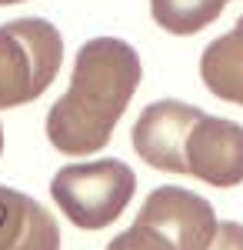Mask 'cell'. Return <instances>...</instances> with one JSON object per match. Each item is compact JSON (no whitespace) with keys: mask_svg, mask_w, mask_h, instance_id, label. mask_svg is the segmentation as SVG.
<instances>
[{"mask_svg":"<svg viewBox=\"0 0 243 250\" xmlns=\"http://www.w3.org/2000/svg\"><path fill=\"white\" fill-rule=\"evenodd\" d=\"M140 80H143V63L127 40H87L77 50L67 94L47 114L50 144L67 157H90L103 150Z\"/></svg>","mask_w":243,"mask_h":250,"instance_id":"6da1fadb","label":"cell"},{"mask_svg":"<svg viewBox=\"0 0 243 250\" xmlns=\"http://www.w3.org/2000/svg\"><path fill=\"white\" fill-rule=\"evenodd\" d=\"M63 37L50 20L20 17L0 27V110L37 100L60 74Z\"/></svg>","mask_w":243,"mask_h":250,"instance_id":"7a4b0ae2","label":"cell"},{"mask_svg":"<svg viewBox=\"0 0 243 250\" xmlns=\"http://www.w3.org/2000/svg\"><path fill=\"white\" fill-rule=\"evenodd\" d=\"M137 173L123 160L67 164L50 180V197L60 213L80 230H103L130 207Z\"/></svg>","mask_w":243,"mask_h":250,"instance_id":"3957f363","label":"cell"},{"mask_svg":"<svg viewBox=\"0 0 243 250\" xmlns=\"http://www.w3.org/2000/svg\"><path fill=\"white\" fill-rule=\"evenodd\" d=\"M137 224L157 230L173 250H206L217 233L213 204L183 187H157L147 193Z\"/></svg>","mask_w":243,"mask_h":250,"instance_id":"277c9868","label":"cell"},{"mask_svg":"<svg viewBox=\"0 0 243 250\" xmlns=\"http://www.w3.org/2000/svg\"><path fill=\"white\" fill-rule=\"evenodd\" d=\"M187 173L210 187L243 184V127L226 117L203 114L183 144Z\"/></svg>","mask_w":243,"mask_h":250,"instance_id":"5b68a950","label":"cell"},{"mask_svg":"<svg viewBox=\"0 0 243 250\" xmlns=\"http://www.w3.org/2000/svg\"><path fill=\"white\" fill-rule=\"evenodd\" d=\"M203 117L200 107H190L183 100H157L140 114L133 124V150L140 160H147L153 170H170V173H187L183 160V144L193 124Z\"/></svg>","mask_w":243,"mask_h":250,"instance_id":"8992f818","label":"cell"},{"mask_svg":"<svg viewBox=\"0 0 243 250\" xmlns=\"http://www.w3.org/2000/svg\"><path fill=\"white\" fill-rule=\"evenodd\" d=\"M0 250H60L54 213L34 197L0 184Z\"/></svg>","mask_w":243,"mask_h":250,"instance_id":"52a82bcc","label":"cell"},{"mask_svg":"<svg viewBox=\"0 0 243 250\" xmlns=\"http://www.w3.org/2000/svg\"><path fill=\"white\" fill-rule=\"evenodd\" d=\"M200 77L213 97L243 107V14L230 34L206 43L200 57Z\"/></svg>","mask_w":243,"mask_h":250,"instance_id":"ba28073f","label":"cell"},{"mask_svg":"<svg viewBox=\"0 0 243 250\" xmlns=\"http://www.w3.org/2000/svg\"><path fill=\"white\" fill-rule=\"evenodd\" d=\"M226 3L230 0H150V14L167 34L190 37L210 27L223 14Z\"/></svg>","mask_w":243,"mask_h":250,"instance_id":"9c48e42d","label":"cell"},{"mask_svg":"<svg viewBox=\"0 0 243 250\" xmlns=\"http://www.w3.org/2000/svg\"><path fill=\"white\" fill-rule=\"evenodd\" d=\"M107 250H173V247H170L157 230H150V227H143V224L133 220V227H127L123 233H117L110 244H107Z\"/></svg>","mask_w":243,"mask_h":250,"instance_id":"30bf717a","label":"cell"},{"mask_svg":"<svg viewBox=\"0 0 243 250\" xmlns=\"http://www.w3.org/2000/svg\"><path fill=\"white\" fill-rule=\"evenodd\" d=\"M206 250H243V224H237V220L217 224V233Z\"/></svg>","mask_w":243,"mask_h":250,"instance_id":"8fae6325","label":"cell"},{"mask_svg":"<svg viewBox=\"0 0 243 250\" xmlns=\"http://www.w3.org/2000/svg\"><path fill=\"white\" fill-rule=\"evenodd\" d=\"M7 3H23V0H0V7H7Z\"/></svg>","mask_w":243,"mask_h":250,"instance_id":"7c38bea8","label":"cell"},{"mask_svg":"<svg viewBox=\"0 0 243 250\" xmlns=\"http://www.w3.org/2000/svg\"><path fill=\"white\" fill-rule=\"evenodd\" d=\"M0 154H3V127H0Z\"/></svg>","mask_w":243,"mask_h":250,"instance_id":"4fadbf2b","label":"cell"}]
</instances>
